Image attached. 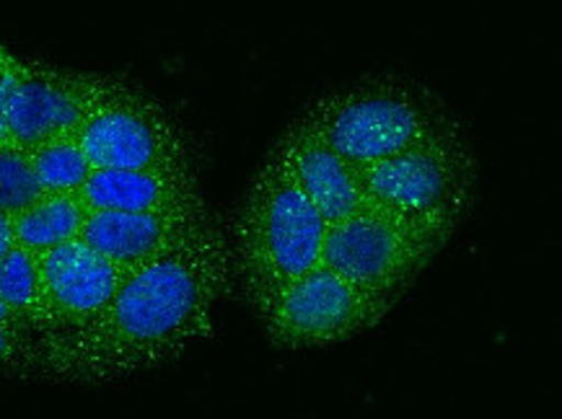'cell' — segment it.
<instances>
[{"instance_id":"obj_21","label":"cell","mask_w":562,"mask_h":419,"mask_svg":"<svg viewBox=\"0 0 562 419\" xmlns=\"http://www.w3.org/2000/svg\"><path fill=\"white\" fill-rule=\"evenodd\" d=\"M5 137V125H3V117H0V140Z\"/></svg>"},{"instance_id":"obj_1","label":"cell","mask_w":562,"mask_h":419,"mask_svg":"<svg viewBox=\"0 0 562 419\" xmlns=\"http://www.w3.org/2000/svg\"><path fill=\"white\" fill-rule=\"evenodd\" d=\"M234 283L228 238L213 223L154 262L125 272L102 319L40 358V375L114 381L161 367L211 337Z\"/></svg>"},{"instance_id":"obj_12","label":"cell","mask_w":562,"mask_h":419,"mask_svg":"<svg viewBox=\"0 0 562 419\" xmlns=\"http://www.w3.org/2000/svg\"><path fill=\"white\" fill-rule=\"evenodd\" d=\"M81 194L89 213H169V210L205 207L200 179L194 169H97Z\"/></svg>"},{"instance_id":"obj_4","label":"cell","mask_w":562,"mask_h":419,"mask_svg":"<svg viewBox=\"0 0 562 419\" xmlns=\"http://www.w3.org/2000/svg\"><path fill=\"white\" fill-rule=\"evenodd\" d=\"M360 177L373 207L400 215L441 244H449L472 213L480 184L477 156L464 127L363 166Z\"/></svg>"},{"instance_id":"obj_3","label":"cell","mask_w":562,"mask_h":419,"mask_svg":"<svg viewBox=\"0 0 562 419\" xmlns=\"http://www.w3.org/2000/svg\"><path fill=\"white\" fill-rule=\"evenodd\" d=\"M299 120L358 169L461 127L434 89L392 73L324 93Z\"/></svg>"},{"instance_id":"obj_7","label":"cell","mask_w":562,"mask_h":419,"mask_svg":"<svg viewBox=\"0 0 562 419\" xmlns=\"http://www.w3.org/2000/svg\"><path fill=\"white\" fill-rule=\"evenodd\" d=\"M257 316L283 350H319L373 329L386 310L342 274L319 264L272 295Z\"/></svg>"},{"instance_id":"obj_16","label":"cell","mask_w":562,"mask_h":419,"mask_svg":"<svg viewBox=\"0 0 562 419\" xmlns=\"http://www.w3.org/2000/svg\"><path fill=\"white\" fill-rule=\"evenodd\" d=\"M42 194L45 192L34 173L32 154L3 137L0 140V210L16 215L37 202Z\"/></svg>"},{"instance_id":"obj_13","label":"cell","mask_w":562,"mask_h":419,"mask_svg":"<svg viewBox=\"0 0 562 419\" xmlns=\"http://www.w3.org/2000/svg\"><path fill=\"white\" fill-rule=\"evenodd\" d=\"M86 218L89 207L83 205L81 194H42L37 202L13 215L16 247L45 254L60 244L81 238Z\"/></svg>"},{"instance_id":"obj_15","label":"cell","mask_w":562,"mask_h":419,"mask_svg":"<svg viewBox=\"0 0 562 419\" xmlns=\"http://www.w3.org/2000/svg\"><path fill=\"white\" fill-rule=\"evenodd\" d=\"M29 154H32L34 173L45 194H78L93 171L76 135L42 143Z\"/></svg>"},{"instance_id":"obj_14","label":"cell","mask_w":562,"mask_h":419,"mask_svg":"<svg viewBox=\"0 0 562 419\" xmlns=\"http://www.w3.org/2000/svg\"><path fill=\"white\" fill-rule=\"evenodd\" d=\"M0 301L9 306L19 321L37 337L42 314L40 257L32 251L13 247L0 259Z\"/></svg>"},{"instance_id":"obj_11","label":"cell","mask_w":562,"mask_h":419,"mask_svg":"<svg viewBox=\"0 0 562 419\" xmlns=\"http://www.w3.org/2000/svg\"><path fill=\"white\" fill-rule=\"evenodd\" d=\"M207 207L169 213H114L97 210L83 223L81 241L89 244L122 272L154 262L213 226Z\"/></svg>"},{"instance_id":"obj_5","label":"cell","mask_w":562,"mask_h":419,"mask_svg":"<svg viewBox=\"0 0 562 419\" xmlns=\"http://www.w3.org/2000/svg\"><path fill=\"white\" fill-rule=\"evenodd\" d=\"M446 244L400 215L369 205L327 226L322 264L386 310L428 270Z\"/></svg>"},{"instance_id":"obj_9","label":"cell","mask_w":562,"mask_h":419,"mask_svg":"<svg viewBox=\"0 0 562 419\" xmlns=\"http://www.w3.org/2000/svg\"><path fill=\"white\" fill-rule=\"evenodd\" d=\"M112 81L106 76L19 60L3 112L5 137L34 150L42 143L76 135Z\"/></svg>"},{"instance_id":"obj_19","label":"cell","mask_w":562,"mask_h":419,"mask_svg":"<svg viewBox=\"0 0 562 419\" xmlns=\"http://www.w3.org/2000/svg\"><path fill=\"white\" fill-rule=\"evenodd\" d=\"M13 68H16V57H13L9 49L0 45V83L5 81L13 73Z\"/></svg>"},{"instance_id":"obj_18","label":"cell","mask_w":562,"mask_h":419,"mask_svg":"<svg viewBox=\"0 0 562 419\" xmlns=\"http://www.w3.org/2000/svg\"><path fill=\"white\" fill-rule=\"evenodd\" d=\"M16 247V234H13V215L0 210V259Z\"/></svg>"},{"instance_id":"obj_10","label":"cell","mask_w":562,"mask_h":419,"mask_svg":"<svg viewBox=\"0 0 562 419\" xmlns=\"http://www.w3.org/2000/svg\"><path fill=\"white\" fill-rule=\"evenodd\" d=\"M268 156L283 166L327 226L348 220L371 205L358 166L337 156L306 122H291Z\"/></svg>"},{"instance_id":"obj_6","label":"cell","mask_w":562,"mask_h":419,"mask_svg":"<svg viewBox=\"0 0 562 419\" xmlns=\"http://www.w3.org/2000/svg\"><path fill=\"white\" fill-rule=\"evenodd\" d=\"M91 169H194L192 143L167 106L114 78L76 133Z\"/></svg>"},{"instance_id":"obj_17","label":"cell","mask_w":562,"mask_h":419,"mask_svg":"<svg viewBox=\"0 0 562 419\" xmlns=\"http://www.w3.org/2000/svg\"><path fill=\"white\" fill-rule=\"evenodd\" d=\"M37 375V337L24 327L0 324V375Z\"/></svg>"},{"instance_id":"obj_8","label":"cell","mask_w":562,"mask_h":419,"mask_svg":"<svg viewBox=\"0 0 562 419\" xmlns=\"http://www.w3.org/2000/svg\"><path fill=\"white\" fill-rule=\"evenodd\" d=\"M37 257L42 283V314L37 329L40 375V358L45 352L81 337L102 319L125 272L99 251H93L81 238L60 244Z\"/></svg>"},{"instance_id":"obj_2","label":"cell","mask_w":562,"mask_h":419,"mask_svg":"<svg viewBox=\"0 0 562 419\" xmlns=\"http://www.w3.org/2000/svg\"><path fill=\"white\" fill-rule=\"evenodd\" d=\"M327 223L276 158L265 156L247 184L228 238L231 274L251 308H262L322 264Z\"/></svg>"},{"instance_id":"obj_20","label":"cell","mask_w":562,"mask_h":419,"mask_svg":"<svg viewBox=\"0 0 562 419\" xmlns=\"http://www.w3.org/2000/svg\"><path fill=\"white\" fill-rule=\"evenodd\" d=\"M0 324H11V327H24V324L19 321V316L13 314V310L5 306L3 301H0ZM26 329V327H24Z\"/></svg>"}]
</instances>
